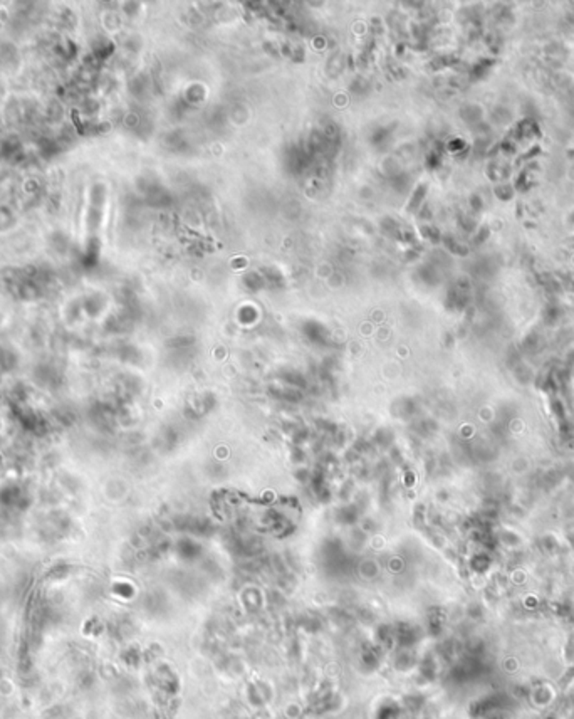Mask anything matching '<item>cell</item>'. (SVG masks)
I'll use <instances>...</instances> for the list:
<instances>
[{"mask_svg": "<svg viewBox=\"0 0 574 719\" xmlns=\"http://www.w3.org/2000/svg\"><path fill=\"white\" fill-rule=\"evenodd\" d=\"M72 119H74V123H76V128H77V132L82 133V127H81V122H77V116H76V111H72Z\"/></svg>", "mask_w": 574, "mask_h": 719, "instance_id": "6da1fadb", "label": "cell"}]
</instances>
